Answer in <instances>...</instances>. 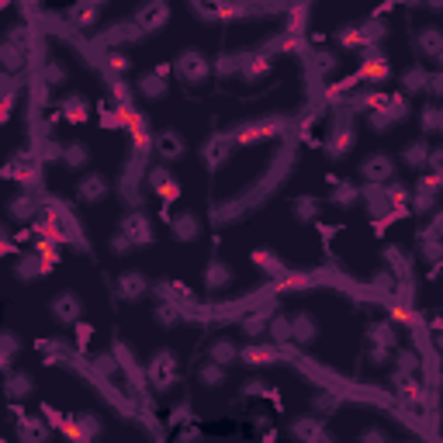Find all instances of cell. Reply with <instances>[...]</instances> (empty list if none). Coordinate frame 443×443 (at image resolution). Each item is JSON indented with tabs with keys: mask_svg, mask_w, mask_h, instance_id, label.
<instances>
[{
	"mask_svg": "<svg viewBox=\"0 0 443 443\" xmlns=\"http://www.w3.org/2000/svg\"><path fill=\"white\" fill-rule=\"evenodd\" d=\"M215 357H218V364H222V360H229L232 353H236V346L232 343H215V350H212Z\"/></svg>",
	"mask_w": 443,
	"mask_h": 443,
	"instance_id": "cell-8",
	"label": "cell"
},
{
	"mask_svg": "<svg viewBox=\"0 0 443 443\" xmlns=\"http://www.w3.org/2000/svg\"><path fill=\"white\" fill-rule=\"evenodd\" d=\"M25 391H31L28 377H11V395H25Z\"/></svg>",
	"mask_w": 443,
	"mask_h": 443,
	"instance_id": "cell-9",
	"label": "cell"
},
{
	"mask_svg": "<svg viewBox=\"0 0 443 443\" xmlns=\"http://www.w3.org/2000/svg\"><path fill=\"white\" fill-rule=\"evenodd\" d=\"M142 90H145V94H153V97H156V94L163 90V87H159V80H145V83H142Z\"/></svg>",
	"mask_w": 443,
	"mask_h": 443,
	"instance_id": "cell-11",
	"label": "cell"
},
{
	"mask_svg": "<svg viewBox=\"0 0 443 443\" xmlns=\"http://www.w3.org/2000/svg\"><path fill=\"white\" fill-rule=\"evenodd\" d=\"M142 287V273H125V294H139Z\"/></svg>",
	"mask_w": 443,
	"mask_h": 443,
	"instance_id": "cell-4",
	"label": "cell"
},
{
	"mask_svg": "<svg viewBox=\"0 0 443 443\" xmlns=\"http://www.w3.org/2000/svg\"><path fill=\"white\" fill-rule=\"evenodd\" d=\"M49 80H52V83H59V80H62V66H59V62H52V66H49Z\"/></svg>",
	"mask_w": 443,
	"mask_h": 443,
	"instance_id": "cell-10",
	"label": "cell"
},
{
	"mask_svg": "<svg viewBox=\"0 0 443 443\" xmlns=\"http://www.w3.org/2000/svg\"><path fill=\"white\" fill-rule=\"evenodd\" d=\"M100 194H104V180H100V177H90L87 184H80V198H87V201H97Z\"/></svg>",
	"mask_w": 443,
	"mask_h": 443,
	"instance_id": "cell-1",
	"label": "cell"
},
{
	"mask_svg": "<svg viewBox=\"0 0 443 443\" xmlns=\"http://www.w3.org/2000/svg\"><path fill=\"white\" fill-rule=\"evenodd\" d=\"M385 173H391V159L374 156L371 163H367V177H385Z\"/></svg>",
	"mask_w": 443,
	"mask_h": 443,
	"instance_id": "cell-3",
	"label": "cell"
},
{
	"mask_svg": "<svg viewBox=\"0 0 443 443\" xmlns=\"http://www.w3.org/2000/svg\"><path fill=\"white\" fill-rule=\"evenodd\" d=\"M208 281H212V287L229 284V267H218V263H215V267H212V277H208Z\"/></svg>",
	"mask_w": 443,
	"mask_h": 443,
	"instance_id": "cell-5",
	"label": "cell"
},
{
	"mask_svg": "<svg viewBox=\"0 0 443 443\" xmlns=\"http://www.w3.org/2000/svg\"><path fill=\"white\" fill-rule=\"evenodd\" d=\"M52 312H56L59 319H73V315H76V298H73V294H62V298L56 301Z\"/></svg>",
	"mask_w": 443,
	"mask_h": 443,
	"instance_id": "cell-2",
	"label": "cell"
},
{
	"mask_svg": "<svg viewBox=\"0 0 443 443\" xmlns=\"http://www.w3.org/2000/svg\"><path fill=\"white\" fill-rule=\"evenodd\" d=\"M66 163H70V166H80V163H87V149H83V145H73L70 153H66Z\"/></svg>",
	"mask_w": 443,
	"mask_h": 443,
	"instance_id": "cell-7",
	"label": "cell"
},
{
	"mask_svg": "<svg viewBox=\"0 0 443 443\" xmlns=\"http://www.w3.org/2000/svg\"><path fill=\"white\" fill-rule=\"evenodd\" d=\"M294 329H298V332H294V336H298V340H312L315 332H312V319H298V322H294Z\"/></svg>",
	"mask_w": 443,
	"mask_h": 443,
	"instance_id": "cell-6",
	"label": "cell"
}]
</instances>
